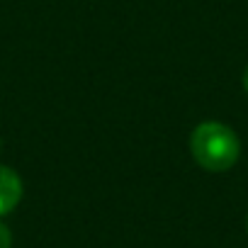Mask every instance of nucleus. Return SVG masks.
<instances>
[{"label": "nucleus", "instance_id": "1", "mask_svg": "<svg viewBox=\"0 0 248 248\" xmlns=\"http://www.w3.org/2000/svg\"><path fill=\"white\" fill-rule=\"evenodd\" d=\"M192 158L209 173H224L236 166L241 156V141L236 132L221 122H202L190 134Z\"/></svg>", "mask_w": 248, "mask_h": 248}, {"label": "nucleus", "instance_id": "3", "mask_svg": "<svg viewBox=\"0 0 248 248\" xmlns=\"http://www.w3.org/2000/svg\"><path fill=\"white\" fill-rule=\"evenodd\" d=\"M10 246H13V233L3 221H0V248H10Z\"/></svg>", "mask_w": 248, "mask_h": 248}, {"label": "nucleus", "instance_id": "4", "mask_svg": "<svg viewBox=\"0 0 248 248\" xmlns=\"http://www.w3.org/2000/svg\"><path fill=\"white\" fill-rule=\"evenodd\" d=\"M243 88H246V93H248V66H246V71H243Z\"/></svg>", "mask_w": 248, "mask_h": 248}, {"label": "nucleus", "instance_id": "5", "mask_svg": "<svg viewBox=\"0 0 248 248\" xmlns=\"http://www.w3.org/2000/svg\"><path fill=\"white\" fill-rule=\"evenodd\" d=\"M246 226H248V219H246Z\"/></svg>", "mask_w": 248, "mask_h": 248}, {"label": "nucleus", "instance_id": "2", "mask_svg": "<svg viewBox=\"0 0 248 248\" xmlns=\"http://www.w3.org/2000/svg\"><path fill=\"white\" fill-rule=\"evenodd\" d=\"M22 200V178L10 168L0 166V217L10 214Z\"/></svg>", "mask_w": 248, "mask_h": 248}]
</instances>
